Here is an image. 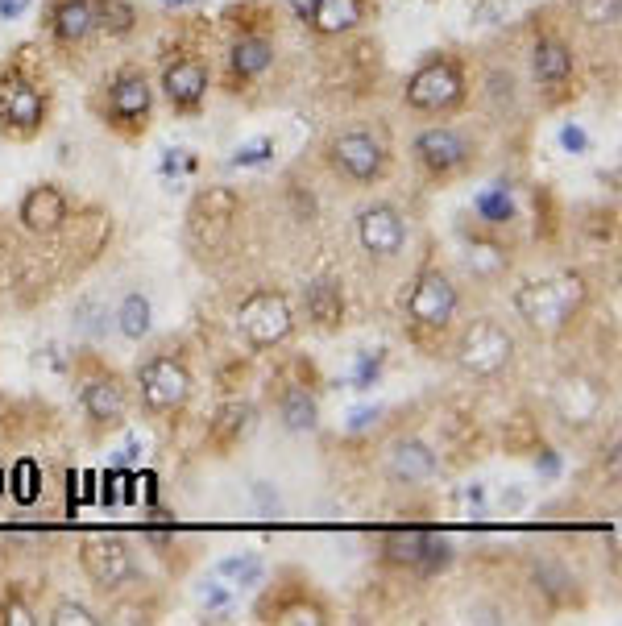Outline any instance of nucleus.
<instances>
[{
	"label": "nucleus",
	"instance_id": "obj_1",
	"mask_svg": "<svg viewBox=\"0 0 622 626\" xmlns=\"http://www.w3.org/2000/svg\"><path fill=\"white\" fill-rule=\"evenodd\" d=\"M585 278L581 274H556V278H535L515 291V311L540 332H560L577 311L585 307Z\"/></svg>",
	"mask_w": 622,
	"mask_h": 626
},
{
	"label": "nucleus",
	"instance_id": "obj_2",
	"mask_svg": "<svg viewBox=\"0 0 622 626\" xmlns=\"http://www.w3.org/2000/svg\"><path fill=\"white\" fill-rule=\"evenodd\" d=\"M511 357H515V336L498 320H473L457 340V361L473 378L502 374V369L511 365Z\"/></svg>",
	"mask_w": 622,
	"mask_h": 626
},
{
	"label": "nucleus",
	"instance_id": "obj_3",
	"mask_svg": "<svg viewBox=\"0 0 622 626\" xmlns=\"http://www.w3.org/2000/svg\"><path fill=\"white\" fill-rule=\"evenodd\" d=\"M237 324L253 349H274L291 336L295 316H291V303L278 291H253L237 311Z\"/></svg>",
	"mask_w": 622,
	"mask_h": 626
},
{
	"label": "nucleus",
	"instance_id": "obj_4",
	"mask_svg": "<svg viewBox=\"0 0 622 626\" xmlns=\"http://www.w3.org/2000/svg\"><path fill=\"white\" fill-rule=\"evenodd\" d=\"M79 564H83V573H88L100 589H125L141 577V568L129 552L125 539L117 535H92V539H83V548H79Z\"/></svg>",
	"mask_w": 622,
	"mask_h": 626
},
{
	"label": "nucleus",
	"instance_id": "obj_5",
	"mask_svg": "<svg viewBox=\"0 0 622 626\" xmlns=\"http://www.w3.org/2000/svg\"><path fill=\"white\" fill-rule=\"evenodd\" d=\"M137 386L150 411H179L191 398V374L179 357H150L137 369Z\"/></svg>",
	"mask_w": 622,
	"mask_h": 626
},
{
	"label": "nucleus",
	"instance_id": "obj_6",
	"mask_svg": "<svg viewBox=\"0 0 622 626\" xmlns=\"http://www.w3.org/2000/svg\"><path fill=\"white\" fill-rule=\"evenodd\" d=\"M457 287H452V278L440 274V270H423L415 278V291L407 299V311L411 320L423 324V328H448L452 316H457Z\"/></svg>",
	"mask_w": 622,
	"mask_h": 626
},
{
	"label": "nucleus",
	"instance_id": "obj_7",
	"mask_svg": "<svg viewBox=\"0 0 622 626\" xmlns=\"http://www.w3.org/2000/svg\"><path fill=\"white\" fill-rule=\"evenodd\" d=\"M357 241L370 258H399L407 245V220L390 204H370L357 212Z\"/></svg>",
	"mask_w": 622,
	"mask_h": 626
},
{
	"label": "nucleus",
	"instance_id": "obj_8",
	"mask_svg": "<svg viewBox=\"0 0 622 626\" xmlns=\"http://www.w3.org/2000/svg\"><path fill=\"white\" fill-rule=\"evenodd\" d=\"M461 71L452 63H428L419 67L407 83V104L419 108V112H440V108H452L461 100Z\"/></svg>",
	"mask_w": 622,
	"mask_h": 626
},
{
	"label": "nucleus",
	"instance_id": "obj_9",
	"mask_svg": "<svg viewBox=\"0 0 622 626\" xmlns=\"http://www.w3.org/2000/svg\"><path fill=\"white\" fill-rule=\"evenodd\" d=\"M332 162L353 183H374L386 170V150L370 133H341L332 141Z\"/></svg>",
	"mask_w": 622,
	"mask_h": 626
},
{
	"label": "nucleus",
	"instance_id": "obj_10",
	"mask_svg": "<svg viewBox=\"0 0 622 626\" xmlns=\"http://www.w3.org/2000/svg\"><path fill=\"white\" fill-rule=\"evenodd\" d=\"M469 141L448 129V125H436V129H423L415 137V158L432 170V175H452V170H461L469 162Z\"/></svg>",
	"mask_w": 622,
	"mask_h": 626
},
{
	"label": "nucleus",
	"instance_id": "obj_11",
	"mask_svg": "<svg viewBox=\"0 0 622 626\" xmlns=\"http://www.w3.org/2000/svg\"><path fill=\"white\" fill-rule=\"evenodd\" d=\"M42 92L34 88L30 79H21V75H5L0 79V121L21 129V133H30L42 125Z\"/></svg>",
	"mask_w": 622,
	"mask_h": 626
},
{
	"label": "nucleus",
	"instance_id": "obj_12",
	"mask_svg": "<svg viewBox=\"0 0 622 626\" xmlns=\"http://www.w3.org/2000/svg\"><path fill=\"white\" fill-rule=\"evenodd\" d=\"M17 220H21L34 237L59 233L63 224H67V195L54 187V183H42V187H34V191H25L21 208H17Z\"/></svg>",
	"mask_w": 622,
	"mask_h": 626
},
{
	"label": "nucleus",
	"instance_id": "obj_13",
	"mask_svg": "<svg viewBox=\"0 0 622 626\" xmlns=\"http://www.w3.org/2000/svg\"><path fill=\"white\" fill-rule=\"evenodd\" d=\"M436 452H432V444H423V440H415V436H407V440H399L390 448V465H386V473H390V481H399V486H419V481H428V477H436Z\"/></svg>",
	"mask_w": 622,
	"mask_h": 626
},
{
	"label": "nucleus",
	"instance_id": "obj_14",
	"mask_svg": "<svg viewBox=\"0 0 622 626\" xmlns=\"http://www.w3.org/2000/svg\"><path fill=\"white\" fill-rule=\"evenodd\" d=\"M162 88H166V96H171L175 108H195L208 92V71L200 63H191V59H179V63L166 67Z\"/></svg>",
	"mask_w": 622,
	"mask_h": 626
},
{
	"label": "nucleus",
	"instance_id": "obj_15",
	"mask_svg": "<svg viewBox=\"0 0 622 626\" xmlns=\"http://www.w3.org/2000/svg\"><path fill=\"white\" fill-rule=\"evenodd\" d=\"M303 303H307V320H316L320 328H336L345 320V295L336 278H311L303 287Z\"/></svg>",
	"mask_w": 622,
	"mask_h": 626
},
{
	"label": "nucleus",
	"instance_id": "obj_16",
	"mask_svg": "<svg viewBox=\"0 0 622 626\" xmlns=\"http://www.w3.org/2000/svg\"><path fill=\"white\" fill-rule=\"evenodd\" d=\"M125 386L117 382V378H96V382H88L83 386V411H88V419L92 423H121L125 419Z\"/></svg>",
	"mask_w": 622,
	"mask_h": 626
},
{
	"label": "nucleus",
	"instance_id": "obj_17",
	"mask_svg": "<svg viewBox=\"0 0 622 626\" xmlns=\"http://www.w3.org/2000/svg\"><path fill=\"white\" fill-rule=\"evenodd\" d=\"M556 407H560V415L569 423H589L593 415H598V407H602V394H598V386L585 382V378H564L556 386Z\"/></svg>",
	"mask_w": 622,
	"mask_h": 626
},
{
	"label": "nucleus",
	"instance_id": "obj_18",
	"mask_svg": "<svg viewBox=\"0 0 622 626\" xmlns=\"http://www.w3.org/2000/svg\"><path fill=\"white\" fill-rule=\"evenodd\" d=\"M531 67H535V79H540V83H548V88H560V83L573 75V54H569V46H564V42L544 38V42H535Z\"/></svg>",
	"mask_w": 622,
	"mask_h": 626
},
{
	"label": "nucleus",
	"instance_id": "obj_19",
	"mask_svg": "<svg viewBox=\"0 0 622 626\" xmlns=\"http://www.w3.org/2000/svg\"><path fill=\"white\" fill-rule=\"evenodd\" d=\"M278 419H282V428L287 432H316V423H320V407H316V398H311L303 386H287L278 398Z\"/></svg>",
	"mask_w": 622,
	"mask_h": 626
},
{
	"label": "nucleus",
	"instance_id": "obj_20",
	"mask_svg": "<svg viewBox=\"0 0 622 626\" xmlns=\"http://www.w3.org/2000/svg\"><path fill=\"white\" fill-rule=\"evenodd\" d=\"M108 108H112V117H121V121H141L150 112V83L141 75H121L117 88H112Z\"/></svg>",
	"mask_w": 622,
	"mask_h": 626
},
{
	"label": "nucleus",
	"instance_id": "obj_21",
	"mask_svg": "<svg viewBox=\"0 0 622 626\" xmlns=\"http://www.w3.org/2000/svg\"><path fill=\"white\" fill-rule=\"evenodd\" d=\"M92 30H96L92 0H63L59 13H54V38L59 42H83Z\"/></svg>",
	"mask_w": 622,
	"mask_h": 626
},
{
	"label": "nucleus",
	"instance_id": "obj_22",
	"mask_svg": "<svg viewBox=\"0 0 622 626\" xmlns=\"http://www.w3.org/2000/svg\"><path fill=\"white\" fill-rule=\"evenodd\" d=\"M117 328H121L125 340H146V336H150V328H154V307H150V299L141 295V291H129V295L121 299V307H117Z\"/></svg>",
	"mask_w": 622,
	"mask_h": 626
},
{
	"label": "nucleus",
	"instance_id": "obj_23",
	"mask_svg": "<svg viewBox=\"0 0 622 626\" xmlns=\"http://www.w3.org/2000/svg\"><path fill=\"white\" fill-rule=\"evenodd\" d=\"M311 21L320 34H345L361 21V0H320Z\"/></svg>",
	"mask_w": 622,
	"mask_h": 626
},
{
	"label": "nucleus",
	"instance_id": "obj_24",
	"mask_svg": "<svg viewBox=\"0 0 622 626\" xmlns=\"http://www.w3.org/2000/svg\"><path fill=\"white\" fill-rule=\"evenodd\" d=\"M229 63L241 79H253V75H262L270 63H274V46L266 38H241L229 54Z\"/></svg>",
	"mask_w": 622,
	"mask_h": 626
},
{
	"label": "nucleus",
	"instance_id": "obj_25",
	"mask_svg": "<svg viewBox=\"0 0 622 626\" xmlns=\"http://www.w3.org/2000/svg\"><path fill=\"white\" fill-rule=\"evenodd\" d=\"M473 212L498 229V224H511L515 220V199H511V191H506L502 183H494V187L473 195Z\"/></svg>",
	"mask_w": 622,
	"mask_h": 626
},
{
	"label": "nucleus",
	"instance_id": "obj_26",
	"mask_svg": "<svg viewBox=\"0 0 622 626\" xmlns=\"http://www.w3.org/2000/svg\"><path fill=\"white\" fill-rule=\"evenodd\" d=\"M216 577H224L229 585H241V589H253V585H262L266 577V564L253 556V552H241V556H224L216 564Z\"/></svg>",
	"mask_w": 622,
	"mask_h": 626
},
{
	"label": "nucleus",
	"instance_id": "obj_27",
	"mask_svg": "<svg viewBox=\"0 0 622 626\" xmlns=\"http://www.w3.org/2000/svg\"><path fill=\"white\" fill-rule=\"evenodd\" d=\"M249 423H253V407H245V403H229L220 415H216V423H212V440L220 444V448H233L245 432H249Z\"/></svg>",
	"mask_w": 622,
	"mask_h": 626
},
{
	"label": "nucleus",
	"instance_id": "obj_28",
	"mask_svg": "<svg viewBox=\"0 0 622 626\" xmlns=\"http://www.w3.org/2000/svg\"><path fill=\"white\" fill-rule=\"evenodd\" d=\"M92 21H96V30L129 34L137 13H133V5H125V0H92Z\"/></svg>",
	"mask_w": 622,
	"mask_h": 626
},
{
	"label": "nucleus",
	"instance_id": "obj_29",
	"mask_svg": "<svg viewBox=\"0 0 622 626\" xmlns=\"http://www.w3.org/2000/svg\"><path fill=\"white\" fill-rule=\"evenodd\" d=\"M195 597H200V606L208 610V618H216V622H224L233 614V602H237V593H233V585L224 581V577H212V581H204L200 589H195Z\"/></svg>",
	"mask_w": 622,
	"mask_h": 626
},
{
	"label": "nucleus",
	"instance_id": "obj_30",
	"mask_svg": "<svg viewBox=\"0 0 622 626\" xmlns=\"http://www.w3.org/2000/svg\"><path fill=\"white\" fill-rule=\"evenodd\" d=\"M423 544H428V531H390V535H386V560L415 568Z\"/></svg>",
	"mask_w": 622,
	"mask_h": 626
},
{
	"label": "nucleus",
	"instance_id": "obj_31",
	"mask_svg": "<svg viewBox=\"0 0 622 626\" xmlns=\"http://www.w3.org/2000/svg\"><path fill=\"white\" fill-rule=\"evenodd\" d=\"M506 266H511V258H506L502 245H494V241H473V245H469V270H473V274L494 278V274H502Z\"/></svg>",
	"mask_w": 622,
	"mask_h": 626
},
{
	"label": "nucleus",
	"instance_id": "obj_32",
	"mask_svg": "<svg viewBox=\"0 0 622 626\" xmlns=\"http://www.w3.org/2000/svg\"><path fill=\"white\" fill-rule=\"evenodd\" d=\"M448 564H452V544H448L444 535L428 531V544H423V552H419V560H415V573H419V577H436V573H444Z\"/></svg>",
	"mask_w": 622,
	"mask_h": 626
},
{
	"label": "nucleus",
	"instance_id": "obj_33",
	"mask_svg": "<svg viewBox=\"0 0 622 626\" xmlns=\"http://www.w3.org/2000/svg\"><path fill=\"white\" fill-rule=\"evenodd\" d=\"M42 486V469H38V461H17V469H13V498L21 502V506H30V502H38V490Z\"/></svg>",
	"mask_w": 622,
	"mask_h": 626
},
{
	"label": "nucleus",
	"instance_id": "obj_34",
	"mask_svg": "<svg viewBox=\"0 0 622 626\" xmlns=\"http://www.w3.org/2000/svg\"><path fill=\"white\" fill-rule=\"evenodd\" d=\"M270 158H274V137H249V141H241V146L233 150L229 166L249 170V166H262V162H270Z\"/></svg>",
	"mask_w": 622,
	"mask_h": 626
},
{
	"label": "nucleus",
	"instance_id": "obj_35",
	"mask_svg": "<svg viewBox=\"0 0 622 626\" xmlns=\"http://www.w3.org/2000/svg\"><path fill=\"white\" fill-rule=\"evenodd\" d=\"M195 212H208V220H233L237 216V195L233 191H208Z\"/></svg>",
	"mask_w": 622,
	"mask_h": 626
},
{
	"label": "nucleus",
	"instance_id": "obj_36",
	"mask_svg": "<svg viewBox=\"0 0 622 626\" xmlns=\"http://www.w3.org/2000/svg\"><path fill=\"white\" fill-rule=\"evenodd\" d=\"M382 374V353H357V365H353V390H370Z\"/></svg>",
	"mask_w": 622,
	"mask_h": 626
},
{
	"label": "nucleus",
	"instance_id": "obj_37",
	"mask_svg": "<svg viewBox=\"0 0 622 626\" xmlns=\"http://www.w3.org/2000/svg\"><path fill=\"white\" fill-rule=\"evenodd\" d=\"M50 622L54 626H92L100 618L88 606H79V602H59V606H54V614H50Z\"/></svg>",
	"mask_w": 622,
	"mask_h": 626
},
{
	"label": "nucleus",
	"instance_id": "obj_38",
	"mask_svg": "<svg viewBox=\"0 0 622 626\" xmlns=\"http://www.w3.org/2000/svg\"><path fill=\"white\" fill-rule=\"evenodd\" d=\"M274 622H282V626H303V622H307V626H320V622H324V610H320V606H307V602L282 606Z\"/></svg>",
	"mask_w": 622,
	"mask_h": 626
},
{
	"label": "nucleus",
	"instance_id": "obj_39",
	"mask_svg": "<svg viewBox=\"0 0 622 626\" xmlns=\"http://www.w3.org/2000/svg\"><path fill=\"white\" fill-rule=\"evenodd\" d=\"M560 146H564V154H585L589 150V137H585L581 125H564L560 129Z\"/></svg>",
	"mask_w": 622,
	"mask_h": 626
},
{
	"label": "nucleus",
	"instance_id": "obj_40",
	"mask_svg": "<svg viewBox=\"0 0 622 626\" xmlns=\"http://www.w3.org/2000/svg\"><path fill=\"white\" fill-rule=\"evenodd\" d=\"M5 622H13V626H34L38 618H34V610L21 602V597H9L5 602Z\"/></svg>",
	"mask_w": 622,
	"mask_h": 626
},
{
	"label": "nucleus",
	"instance_id": "obj_41",
	"mask_svg": "<svg viewBox=\"0 0 622 626\" xmlns=\"http://www.w3.org/2000/svg\"><path fill=\"white\" fill-rule=\"evenodd\" d=\"M253 498H258V506L266 510V515H278L282 502H278V490L270 486V481H253Z\"/></svg>",
	"mask_w": 622,
	"mask_h": 626
},
{
	"label": "nucleus",
	"instance_id": "obj_42",
	"mask_svg": "<svg viewBox=\"0 0 622 626\" xmlns=\"http://www.w3.org/2000/svg\"><path fill=\"white\" fill-rule=\"evenodd\" d=\"M585 13H589V21L610 25V21H618V0H593V5H589Z\"/></svg>",
	"mask_w": 622,
	"mask_h": 626
},
{
	"label": "nucleus",
	"instance_id": "obj_43",
	"mask_svg": "<svg viewBox=\"0 0 622 626\" xmlns=\"http://www.w3.org/2000/svg\"><path fill=\"white\" fill-rule=\"evenodd\" d=\"M195 166V158H191V150H166V158H162V170L171 175V170H191Z\"/></svg>",
	"mask_w": 622,
	"mask_h": 626
},
{
	"label": "nucleus",
	"instance_id": "obj_44",
	"mask_svg": "<svg viewBox=\"0 0 622 626\" xmlns=\"http://www.w3.org/2000/svg\"><path fill=\"white\" fill-rule=\"evenodd\" d=\"M374 419H378V407H357V411L349 415V423H345V428H349V432H361V428H370Z\"/></svg>",
	"mask_w": 622,
	"mask_h": 626
},
{
	"label": "nucleus",
	"instance_id": "obj_45",
	"mask_svg": "<svg viewBox=\"0 0 622 626\" xmlns=\"http://www.w3.org/2000/svg\"><path fill=\"white\" fill-rule=\"evenodd\" d=\"M25 13H30V0H0V17L5 21H17Z\"/></svg>",
	"mask_w": 622,
	"mask_h": 626
},
{
	"label": "nucleus",
	"instance_id": "obj_46",
	"mask_svg": "<svg viewBox=\"0 0 622 626\" xmlns=\"http://www.w3.org/2000/svg\"><path fill=\"white\" fill-rule=\"evenodd\" d=\"M482 498H486V490L477 486V481H473V486H465V490H461V502H465V506H482Z\"/></svg>",
	"mask_w": 622,
	"mask_h": 626
},
{
	"label": "nucleus",
	"instance_id": "obj_47",
	"mask_svg": "<svg viewBox=\"0 0 622 626\" xmlns=\"http://www.w3.org/2000/svg\"><path fill=\"white\" fill-rule=\"evenodd\" d=\"M316 5H320V0H291V9H295L303 21H311V13H316Z\"/></svg>",
	"mask_w": 622,
	"mask_h": 626
},
{
	"label": "nucleus",
	"instance_id": "obj_48",
	"mask_svg": "<svg viewBox=\"0 0 622 626\" xmlns=\"http://www.w3.org/2000/svg\"><path fill=\"white\" fill-rule=\"evenodd\" d=\"M540 469H544V473H556V469H560V461H556V457H552V452H548V457L540 461Z\"/></svg>",
	"mask_w": 622,
	"mask_h": 626
},
{
	"label": "nucleus",
	"instance_id": "obj_49",
	"mask_svg": "<svg viewBox=\"0 0 622 626\" xmlns=\"http://www.w3.org/2000/svg\"><path fill=\"white\" fill-rule=\"evenodd\" d=\"M5 481H9V477H5V469H0V498H5Z\"/></svg>",
	"mask_w": 622,
	"mask_h": 626
},
{
	"label": "nucleus",
	"instance_id": "obj_50",
	"mask_svg": "<svg viewBox=\"0 0 622 626\" xmlns=\"http://www.w3.org/2000/svg\"><path fill=\"white\" fill-rule=\"evenodd\" d=\"M166 5H195V0H166Z\"/></svg>",
	"mask_w": 622,
	"mask_h": 626
}]
</instances>
